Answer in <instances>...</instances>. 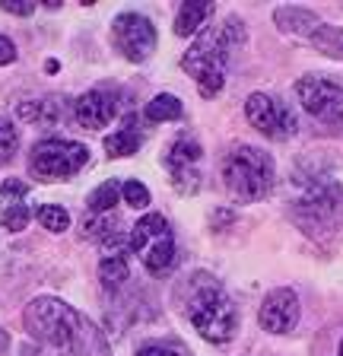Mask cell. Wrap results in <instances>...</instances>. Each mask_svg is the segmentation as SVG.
<instances>
[{"instance_id":"6da1fadb","label":"cell","mask_w":343,"mask_h":356,"mask_svg":"<svg viewBox=\"0 0 343 356\" xmlns=\"http://www.w3.org/2000/svg\"><path fill=\"white\" fill-rule=\"evenodd\" d=\"M245 42V32H242V19L229 16L223 26H213V29H203L197 35V42L191 44L181 58V70L187 76H194L201 96L213 99L223 89L226 83V70H229V58L232 48H239Z\"/></svg>"},{"instance_id":"7a4b0ae2","label":"cell","mask_w":343,"mask_h":356,"mask_svg":"<svg viewBox=\"0 0 343 356\" xmlns=\"http://www.w3.org/2000/svg\"><path fill=\"white\" fill-rule=\"evenodd\" d=\"M185 312L191 327L210 343H229L239 331V309L223 289V283L207 270H197L187 280Z\"/></svg>"},{"instance_id":"3957f363","label":"cell","mask_w":343,"mask_h":356,"mask_svg":"<svg viewBox=\"0 0 343 356\" xmlns=\"http://www.w3.org/2000/svg\"><path fill=\"white\" fill-rule=\"evenodd\" d=\"M296 200H292V216L306 232L318 236L324 229H334L337 213L343 210V188L337 178L324 172H296L292 175Z\"/></svg>"},{"instance_id":"277c9868","label":"cell","mask_w":343,"mask_h":356,"mask_svg":"<svg viewBox=\"0 0 343 356\" xmlns=\"http://www.w3.org/2000/svg\"><path fill=\"white\" fill-rule=\"evenodd\" d=\"M274 178H276L274 156L261 147L239 143V147H232L229 156L223 159L226 191L239 200V204H254V200L267 197V194L274 191Z\"/></svg>"},{"instance_id":"5b68a950","label":"cell","mask_w":343,"mask_h":356,"mask_svg":"<svg viewBox=\"0 0 343 356\" xmlns=\"http://www.w3.org/2000/svg\"><path fill=\"white\" fill-rule=\"evenodd\" d=\"M80 318H83V312L70 309L67 302H60V299H54V296L32 299L23 312L26 331H29L38 343H48V347H58V350H67Z\"/></svg>"},{"instance_id":"8992f818","label":"cell","mask_w":343,"mask_h":356,"mask_svg":"<svg viewBox=\"0 0 343 356\" xmlns=\"http://www.w3.org/2000/svg\"><path fill=\"white\" fill-rule=\"evenodd\" d=\"M131 252L140 254L149 274H165L175 267V236L162 213H147L131 229Z\"/></svg>"},{"instance_id":"52a82bcc","label":"cell","mask_w":343,"mask_h":356,"mask_svg":"<svg viewBox=\"0 0 343 356\" xmlns=\"http://www.w3.org/2000/svg\"><path fill=\"white\" fill-rule=\"evenodd\" d=\"M90 163V149L76 140H42L32 147L29 153V172L42 181H58V178H70Z\"/></svg>"},{"instance_id":"ba28073f","label":"cell","mask_w":343,"mask_h":356,"mask_svg":"<svg viewBox=\"0 0 343 356\" xmlns=\"http://www.w3.org/2000/svg\"><path fill=\"white\" fill-rule=\"evenodd\" d=\"M296 96L302 108L321 124L343 121V80L334 74H306L296 83Z\"/></svg>"},{"instance_id":"9c48e42d","label":"cell","mask_w":343,"mask_h":356,"mask_svg":"<svg viewBox=\"0 0 343 356\" xmlns=\"http://www.w3.org/2000/svg\"><path fill=\"white\" fill-rule=\"evenodd\" d=\"M245 118L254 131H261L270 140H290L296 134V115L280 99L267 92H251L245 102Z\"/></svg>"},{"instance_id":"30bf717a","label":"cell","mask_w":343,"mask_h":356,"mask_svg":"<svg viewBox=\"0 0 343 356\" xmlns=\"http://www.w3.org/2000/svg\"><path fill=\"white\" fill-rule=\"evenodd\" d=\"M112 42L127 60H147L156 51V26L140 13H121L112 26Z\"/></svg>"},{"instance_id":"8fae6325","label":"cell","mask_w":343,"mask_h":356,"mask_svg":"<svg viewBox=\"0 0 343 356\" xmlns=\"http://www.w3.org/2000/svg\"><path fill=\"white\" fill-rule=\"evenodd\" d=\"M258 321H261V327L267 334H290L299 325V296L290 286L270 289L261 302Z\"/></svg>"},{"instance_id":"7c38bea8","label":"cell","mask_w":343,"mask_h":356,"mask_svg":"<svg viewBox=\"0 0 343 356\" xmlns=\"http://www.w3.org/2000/svg\"><path fill=\"white\" fill-rule=\"evenodd\" d=\"M197 163H201V143H194L191 137H181L169 149V156H165L172 181H175V188L181 194H194L201 188V169H197Z\"/></svg>"},{"instance_id":"4fadbf2b","label":"cell","mask_w":343,"mask_h":356,"mask_svg":"<svg viewBox=\"0 0 343 356\" xmlns=\"http://www.w3.org/2000/svg\"><path fill=\"white\" fill-rule=\"evenodd\" d=\"M26 181H19V178H10V181H3L0 185V226L10 232H23L26 226H29V204H26Z\"/></svg>"},{"instance_id":"5bb4252c","label":"cell","mask_w":343,"mask_h":356,"mask_svg":"<svg viewBox=\"0 0 343 356\" xmlns=\"http://www.w3.org/2000/svg\"><path fill=\"white\" fill-rule=\"evenodd\" d=\"M118 115V105L108 92H83L74 102V118L80 121L86 131H102V127L112 124V118Z\"/></svg>"},{"instance_id":"9a60e30c","label":"cell","mask_w":343,"mask_h":356,"mask_svg":"<svg viewBox=\"0 0 343 356\" xmlns=\"http://www.w3.org/2000/svg\"><path fill=\"white\" fill-rule=\"evenodd\" d=\"M274 22L280 26V32L296 35V38H306V42L321 29L318 13L302 10V7H280V10H274Z\"/></svg>"},{"instance_id":"2e32d148","label":"cell","mask_w":343,"mask_h":356,"mask_svg":"<svg viewBox=\"0 0 343 356\" xmlns=\"http://www.w3.org/2000/svg\"><path fill=\"white\" fill-rule=\"evenodd\" d=\"M213 16V3H197V0H187V3H181L178 7V16H175V35L187 38V35H197V32H203V26H207V19Z\"/></svg>"},{"instance_id":"e0dca14e","label":"cell","mask_w":343,"mask_h":356,"mask_svg":"<svg viewBox=\"0 0 343 356\" xmlns=\"http://www.w3.org/2000/svg\"><path fill=\"white\" fill-rule=\"evenodd\" d=\"M143 143V134L137 131V118H124V124H121V131L108 134L105 137V153L108 156H134L137 149H140Z\"/></svg>"},{"instance_id":"ac0fdd59","label":"cell","mask_w":343,"mask_h":356,"mask_svg":"<svg viewBox=\"0 0 343 356\" xmlns=\"http://www.w3.org/2000/svg\"><path fill=\"white\" fill-rule=\"evenodd\" d=\"M181 99H175L172 92H159L153 102L147 105V121H153V124H165V121H175V118H181Z\"/></svg>"},{"instance_id":"d6986e66","label":"cell","mask_w":343,"mask_h":356,"mask_svg":"<svg viewBox=\"0 0 343 356\" xmlns=\"http://www.w3.org/2000/svg\"><path fill=\"white\" fill-rule=\"evenodd\" d=\"M308 42H312V48H318L321 54L343 60V29L340 26H328V22H321V29L315 32Z\"/></svg>"},{"instance_id":"ffe728a7","label":"cell","mask_w":343,"mask_h":356,"mask_svg":"<svg viewBox=\"0 0 343 356\" xmlns=\"http://www.w3.org/2000/svg\"><path fill=\"white\" fill-rule=\"evenodd\" d=\"M118 197H121L118 181H102V185L90 194V210L92 213H112V210L118 207Z\"/></svg>"},{"instance_id":"44dd1931","label":"cell","mask_w":343,"mask_h":356,"mask_svg":"<svg viewBox=\"0 0 343 356\" xmlns=\"http://www.w3.org/2000/svg\"><path fill=\"white\" fill-rule=\"evenodd\" d=\"M99 277H102L108 286H118L127 280V258L124 254H105L102 264H99Z\"/></svg>"},{"instance_id":"7402d4cb","label":"cell","mask_w":343,"mask_h":356,"mask_svg":"<svg viewBox=\"0 0 343 356\" xmlns=\"http://www.w3.org/2000/svg\"><path fill=\"white\" fill-rule=\"evenodd\" d=\"M38 222L45 226L48 232H64L70 229V213L64 207H58V204H45V207H38Z\"/></svg>"},{"instance_id":"603a6c76","label":"cell","mask_w":343,"mask_h":356,"mask_svg":"<svg viewBox=\"0 0 343 356\" xmlns=\"http://www.w3.org/2000/svg\"><path fill=\"white\" fill-rule=\"evenodd\" d=\"M16 147H19V134H16L13 121L0 118V165L10 163V156L16 153Z\"/></svg>"},{"instance_id":"cb8c5ba5","label":"cell","mask_w":343,"mask_h":356,"mask_svg":"<svg viewBox=\"0 0 343 356\" xmlns=\"http://www.w3.org/2000/svg\"><path fill=\"white\" fill-rule=\"evenodd\" d=\"M134 356H187V350L181 343H169V341H153L147 347H140Z\"/></svg>"},{"instance_id":"d4e9b609","label":"cell","mask_w":343,"mask_h":356,"mask_svg":"<svg viewBox=\"0 0 343 356\" xmlns=\"http://www.w3.org/2000/svg\"><path fill=\"white\" fill-rule=\"evenodd\" d=\"M121 194H124L127 207H147L149 204V191L140 185V181H124V185H121Z\"/></svg>"},{"instance_id":"484cf974","label":"cell","mask_w":343,"mask_h":356,"mask_svg":"<svg viewBox=\"0 0 343 356\" xmlns=\"http://www.w3.org/2000/svg\"><path fill=\"white\" fill-rule=\"evenodd\" d=\"M0 10L13 16H32L35 13V3H29V0H0Z\"/></svg>"},{"instance_id":"4316f807","label":"cell","mask_w":343,"mask_h":356,"mask_svg":"<svg viewBox=\"0 0 343 356\" xmlns=\"http://www.w3.org/2000/svg\"><path fill=\"white\" fill-rule=\"evenodd\" d=\"M16 60V44L7 35H0V67H7Z\"/></svg>"},{"instance_id":"83f0119b","label":"cell","mask_w":343,"mask_h":356,"mask_svg":"<svg viewBox=\"0 0 343 356\" xmlns=\"http://www.w3.org/2000/svg\"><path fill=\"white\" fill-rule=\"evenodd\" d=\"M7 343H10V337H7V331H3V327H0V353H3V350H7Z\"/></svg>"},{"instance_id":"f1b7e54d","label":"cell","mask_w":343,"mask_h":356,"mask_svg":"<svg viewBox=\"0 0 343 356\" xmlns=\"http://www.w3.org/2000/svg\"><path fill=\"white\" fill-rule=\"evenodd\" d=\"M337 356H343V341H340V353H337Z\"/></svg>"}]
</instances>
